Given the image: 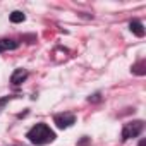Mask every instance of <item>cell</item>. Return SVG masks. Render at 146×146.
I'll return each instance as SVG.
<instances>
[{"mask_svg": "<svg viewBox=\"0 0 146 146\" xmlns=\"http://www.w3.org/2000/svg\"><path fill=\"white\" fill-rule=\"evenodd\" d=\"M129 29H131V33H134L136 36H144V28H143V24L139 23V21H131V24H129Z\"/></svg>", "mask_w": 146, "mask_h": 146, "instance_id": "obj_6", "label": "cell"}, {"mask_svg": "<svg viewBox=\"0 0 146 146\" xmlns=\"http://www.w3.org/2000/svg\"><path fill=\"white\" fill-rule=\"evenodd\" d=\"M17 46H19V43H17V41H14V40H7V38L0 40V52H7V50H16Z\"/></svg>", "mask_w": 146, "mask_h": 146, "instance_id": "obj_5", "label": "cell"}, {"mask_svg": "<svg viewBox=\"0 0 146 146\" xmlns=\"http://www.w3.org/2000/svg\"><path fill=\"white\" fill-rule=\"evenodd\" d=\"M143 67H144V62L141 60L139 64H136V65L132 67V72H136V74H141V76H143V74H144V69H143Z\"/></svg>", "mask_w": 146, "mask_h": 146, "instance_id": "obj_8", "label": "cell"}, {"mask_svg": "<svg viewBox=\"0 0 146 146\" xmlns=\"http://www.w3.org/2000/svg\"><path fill=\"white\" fill-rule=\"evenodd\" d=\"M26 137L36 146H43V144H48V143L55 141V132L46 124H36L35 127H31L28 131Z\"/></svg>", "mask_w": 146, "mask_h": 146, "instance_id": "obj_1", "label": "cell"}, {"mask_svg": "<svg viewBox=\"0 0 146 146\" xmlns=\"http://www.w3.org/2000/svg\"><path fill=\"white\" fill-rule=\"evenodd\" d=\"M26 19V16L21 12V11H14L12 14H11V23H14V24H17V23H23Z\"/></svg>", "mask_w": 146, "mask_h": 146, "instance_id": "obj_7", "label": "cell"}, {"mask_svg": "<svg viewBox=\"0 0 146 146\" xmlns=\"http://www.w3.org/2000/svg\"><path fill=\"white\" fill-rule=\"evenodd\" d=\"M53 122L57 124L58 129H67L76 122V117H74V113H58V115H55Z\"/></svg>", "mask_w": 146, "mask_h": 146, "instance_id": "obj_3", "label": "cell"}, {"mask_svg": "<svg viewBox=\"0 0 146 146\" xmlns=\"http://www.w3.org/2000/svg\"><path fill=\"white\" fill-rule=\"evenodd\" d=\"M139 146H144V141H141V143H139Z\"/></svg>", "mask_w": 146, "mask_h": 146, "instance_id": "obj_9", "label": "cell"}, {"mask_svg": "<svg viewBox=\"0 0 146 146\" xmlns=\"http://www.w3.org/2000/svg\"><path fill=\"white\" fill-rule=\"evenodd\" d=\"M26 78H28V72H26L24 69H16V70L12 72V76H11V83H12L14 86H17V84H21Z\"/></svg>", "mask_w": 146, "mask_h": 146, "instance_id": "obj_4", "label": "cell"}, {"mask_svg": "<svg viewBox=\"0 0 146 146\" xmlns=\"http://www.w3.org/2000/svg\"><path fill=\"white\" fill-rule=\"evenodd\" d=\"M143 127H144L143 120H132V122H127V124L124 125V129H122V139L127 141V139H131V137H137V136L141 134Z\"/></svg>", "mask_w": 146, "mask_h": 146, "instance_id": "obj_2", "label": "cell"}]
</instances>
